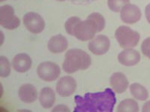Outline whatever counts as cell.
I'll list each match as a JSON object with an SVG mask.
<instances>
[{
  "instance_id": "12",
  "label": "cell",
  "mask_w": 150,
  "mask_h": 112,
  "mask_svg": "<svg viewBox=\"0 0 150 112\" xmlns=\"http://www.w3.org/2000/svg\"><path fill=\"white\" fill-rule=\"evenodd\" d=\"M32 58L27 53H18L12 60V67L19 73H24L31 69Z\"/></svg>"
},
{
  "instance_id": "7",
  "label": "cell",
  "mask_w": 150,
  "mask_h": 112,
  "mask_svg": "<svg viewBox=\"0 0 150 112\" xmlns=\"http://www.w3.org/2000/svg\"><path fill=\"white\" fill-rule=\"evenodd\" d=\"M23 25L33 34L41 33L45 28V21L43 17L35 12L27 13L23 18Z\"/></svg>"
},
{
  "instance_id": "20",
  "label": "cell",
  "mask_w": 150,
  "mask_h": 112,
  "mask_svg": "<svg viewBox=\"0 0 150 112\" xmlns=\"http://www.w3.org/2000/svg\"><path fill=\"white\" fill-rule=\"evenodd\" d=\"M11 74V64L7 57H0V76L3 78L9 76Z\"/></svg>"
},
{
  "instance_id": "24",
  "label": "cell",
  "mask_w": 150,
  "mask_h": 112,
  "mask_svg": "<svg viewBox=\"0 0 150 112\" xmlns=\"http://www.w3.org/2000/svg\"><path fill=\"white\" fill-rule=\"evenodd\" d=\"M52 111L53 112H55V111L69 112L70 110H69V108L67 106H65V105H58V106H56L54 107V109L52 110Z\"/></svg>"
},
{
  "instance_id": "9",
  "label": "cell",
  "mask_w": 150,
  "mask_h": 112,
  "mask_svg": "<svg viewBox=\"0 0 150 112\" xmlns=\"http://www.w3.org/2000/svg\"><path fill=\"white\" fill-rule=\"evenodd\" d=\"M110 48V40L105 35H98L88 43V50L96 56H102Z\"/></svg>"
},
{
  "instance_id": "8",
  "label": "cell",
  "mask_w": 150,
  "mask_h": 112,
  "mask_svg": "<svg viewBox=\"0 0 150 112\" xmlns=\"http://www.w3.org/2000/svg\"><path fill=\"white\" fill-rule=\"evenodd\" d=\"M77 89V81L71 76L61 77L56 84V92L61 97L72 96Z\"/></svg>"
},
{
  "instance_id": "16",
  "label": "cell",
  "mask_w": 150,
  "mask_h": 112,
  "mask_svg": "<svg viewBox=\"0 0 150 112\" xmlns=\"http://www.w3.org/2000/svg\"><path fill=\"white\" fill-rule=\"evenodd\" d=\"M39 102L44 109H50L56 101L55 91L51 87H44L39 92Z\"/></svg>"
},
{
  "instance_id": "17",
  "label": "cell",
  "mask_w": 150,
  "mask_h": 112,
  "mask_svg": "<svg viewBox=\"0 0 150 112\" xmlns=\"http://www.w3.org/2000/svg\"><path fill=\"white\" fill-rule=\"evenodd\" d=\"M129 91L134 99L144 102L149 98V91L143 85L139 83H133L129 85Z\"/></svg>"
},
{
  "instance_id": "26",
  "label": "cell",
  "mask_w": 150,
  "mask_h": 112,
  "mask_svg": "<svg viewBox=\"0 0 150 112\" xmlns=\"http://www.w3.org/2000/svg\"><path fill=\"white\" fill-rule=\"evenodd\" d=\"M142 111L144 112H150V101L147 102L143 106V109Z\"/></svg>"
},
{
  "instance_id": "1",
  "label": "cell",
  "mask_w": 150,
  "mask_h": 112,
  "mask_svg": "<svg viewBox=\"0 0 150 112\" xmlns=\"http://www.w3.org/2000/svg\"><path fill=\"white\" fill-rule=\"evenodd\" d=\"M74 112H112L116 104L115 92L107 88L95 93L74 97Z\"/></svg>"
},
{
  "instance_id": "22",
  "label": "cell",
  "mask_w": 150,
  "mask_h": 112,
  "mask_svg": "<svg viewBox=\"0 0 150 112\" xmlns=\"http://www.w3.org/2000/svg\"><path fill=\"white\" fill-rule=\"evenodd\" d=\"M81 21V19L78 17H71L69 18L64 24V28L66 32L70 36H74V28L76 25Z\"/></svg>"
},
{
  "instance_id": "15",
  "label": "cell",
  "mask_w": 150,
  "mask_h": 112,
  "mask_svg": "<svg viewBox=\"0 0 150 112\" xmlns=\"http://www.w3.org/2000/svg\"><path fill=\"white\" fill-rule=\"evenodd\" d=\"M37 88L32 84L26 83L22 85L18 89V97L21 102L30 104L38 99Z\"/></svg>"
},
{
  "instance_id": "25",
  "label": "cell",
  "mask_w": 150,
  "mask_h": 112,
  "mask_svg": "<svg viewBox=\"0 0 150 112\" xmlns=\"http://www.w3.org/2000/svg\"><path fill=\"white\" fill-rule=\"evenodd\" d=\"M145 17H146L147 21L149 22V23L150 24V4H149L145 8Z\"/></svg>"
},
{
  "instance_id": "28",
  "label": "cell",
  "mask_w": 150,
  "mask_h": 112,
  "mask_svg": "<svg viewBox=\"0 0 150 112\" xmlns=\"http://www.w3.org/2000/svg\"><path fill=\"white\" fill-rule=\"evenodd\" d=\"M56 1H58V2H64V1H66V0H56Z\"/></svg>"
},
{
  "instance_id": "4",
  "label": "cell",
  "mask_w": 150,
  "mask_h": 112,
  "mask_svg": "<svg viewBox=\"0 0 150 112\" xmlns=\"http://www.w3.org/2000/svg\"><path fill=\"white\" fill-rule=\"evenodd\" d=\"M0 25L8 30H14L20 25V19L15 15L11 5L5 4L0 7Z\"/></svg>"
},
{
  "instance_id": "23",
  "label": "cell",
  "mask_w": 150,
  "mask_h": 112,
  "mask_svg": "<svg viewBox=\"0 0 150 112\" xmlns=\"http://www.w3.org/2000/svg\"><path fill=\"white\" fill-rule=\"evenodd\" d=\"M141 50L142 52L150 60V37H147L144 39L141 45Z\"/></svg>"
},
{
  "instance_id": "5",
  "label": "cell",
  "mask_w": 150,
  "mask_h": 112,
  "mask_svg": "<svg viewBox=\"0 0 150 112\" xmlns=\"http://www.w3.org/2000/svg\"><path fill=\"white\" fill-rule=\"evenodd\" d=\"M37 74L41 80L51 82L59 78L61 74V69L55 62H43L38 66Z\"/></svg>"
},
{
  "instance_id": "27",
  "label": "cell",
  "mask_w": 150,
  "mask_h": 112,
  "mask_svg": "<svg viewBox=\"0 0 150 112\" xmlns=\"http://www.w3.org/2000/svg\"><path fill=\"white\" fill-rule=\"evenodd\" d=\"M0 33H1V45H3V43H4V33H3V32H2V31L0 32Z\"/></svg>"
},
{
  "instance_id": "6",
  "label": "cell",
  "mask_w": 150,
  "mask_h": 112,
  "mask_svg": "<svg viewBox=\"0 0 150 112\" xmlns=\"http://www.w3.org/2000/svg\"><path fill=\"white\" fill-rule=\"evenodd\" d=\"M96 26L92 20L87 18L84 21H80L74 28V37L82 42L90 41L95 37L97 33Z\"/></svg>"
},
{
  "instance_id": "21",
  "label": "cell",
  "mask_w": 150,
  "mask_h": 112,
  "mask_svg": "<svg viewBox=\"0 0 150 112\" xmlns=\"http://www.w3.org/2000/svg\"><path fill=\"white\" fill-rule=\"evenodd\" d=\"M129 4V0H108V8L114 13H120L125 5Z\"/></svg>"
},
{
  "instance_id": "14",
  "label": "cell",
  "mask_w": 150,
  "mask_h": 112,
  "mask_svg": "<svg viewBox=\"0 0 150 112\" xmlns=\"http://www.w3.org/2000/svg\"><path fill=\"white\" fill-rule=\"evenodd\" d=\"M47 47H48V51L51 53H62L67 50V48L69 47V43L64 36L61 34H58V35L53 36L48 40Z\"/></svg>"
},
{
  "instance_id": "13",
  "label": "cell",
  "mask_w": 150,
  "mask_h": 112,
  "mask_svg": "<svg viewBox=\"0 0 150 112\" xmlns=\"http://www.w3.org/2000/svg\"><path fill=\"white\" fill-rule=\"evenodd\" d=\"M109 83L112 91L118 94L123 93L129 86L127 76L122 72H114L109 79Z\"/></svg>"
},
{
  "instance_id": "29",
  "label": "cell",
  "mask_w": 150,
  "mask_h": 112,
  "mask_svg": "<svg viewBox=\"0 0 150 112\" xmlns=\"http://www.w3.org/2000/svg\"><path fill=\"white\" fill-rule=\"evenodd\" d=\"M4 1H6V0H0V2L2 3V2H4Z\"/></svg>"
},
{
  "instance_id": "11",
  "label": "cell",
  "mask_w": 150,
  "mask_h": 112,
  "mask_svg": "<svg viewBox=\"0 0 150 112\" xmlns=\"http://www.w3.org/2000/svg\"><path fill=\"white\" fill-rule=\"evenodd\" d=\"M118 60L120 64L125 66H134L139 62L141 60V56L137 50L133 48H128V49H123L118 54Z\"/></svg>"
},
{
  "instance_id": "18",
  "label": "cell",
  "mask_w": 150,
  "mask_h": 112,
  "mask_svg": "<svg viewBox=\"0 0 150 112\" xmlns=\"http://www.w3.org/2000/svg\"><path fill=\"white\" fill-rule=\"evenodd\" d=\"M117 111L118 112H138L139 111V106L135 100L127 98L119 103Z\"/></svg>"
},
{
  "instance_id": "19",
  "label": "cell",
  "mask_w": 150,
  "mask_h": 112,
  "mask_svg": "<svg viewBox=\"0 0 150 112\" xmlns=\"http://www.w3.org/2000/svg\"><path fill=\"white\" fill-rule=\"evenodd\" d=\"M87 18L90 19L93 21V22L94 23V25L96 26L97 32H102L103 30L104 29L105 27V19H104V17L103 16L101 13H93L91 14H89Z\"/></svg>"
},
{
  "instance_id": "3",
  "label": "cell",
  "mask_w": 150,
  "mask_h": 112,
  "mask_svg": "<svg viewBox=\"0 0 150 112\" xmlns=\"http://www.w3.org/2000/svg\"><path fill=\"white\" fill-rule=\"evenodd\" d=\"M115 38L123 49L134 48L140 40V34L127 26H120L115 31Z\"/></svg>"
},
{
  "instance_id": "2",
  "label": "cell",
  "mask_w": 150,
  "mask_h": 112,
  "mask_svg": "<svg viewBox=\"0 0 150 112\" xmlns=\"http://www.w3.org/2000/svg\"><path fill=\"white\" fill-rule=\"evenodd\" d=\"M91 63V57L86 52L79 48H73L65 54L63 69L66 73L72 74L79 70H87Z\"/></svg>"
},
{
  "instance_id": "10",
  "label": "cell",
  "mask_w": 150,
  "mask_h": 112,
  "mask_svg": "<svg viewBox=\"0 0 150 112\" xmlns=\"http://www.w3.org/2000/svg\"><path fill=\"white\" fill-rule=\"evenodd\" d=\"M121 20L127 24H134L139 21L142 17L140 8L135 4H128L120 12Z\"/></svg>"
}]
</instances>
